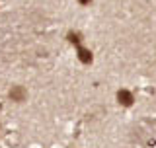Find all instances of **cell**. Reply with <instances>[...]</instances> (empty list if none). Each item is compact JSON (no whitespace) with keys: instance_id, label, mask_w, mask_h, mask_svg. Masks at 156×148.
<instances>
[{"instance_id":"obj_3","label":"cell","mask_w":156,"mask_h":148,"mask_svg":"<svg viewBox=\"0 0 156 148\" xmlns=\"http://www.w3.org/2000/svg\"><path fill=\"white\" fill-rule=\"evenodd\" d=\"M76 57H78V61H80V62H84V65L92 62V51H90V49H86V47H82V45L78 47Z\"/></svg>"},{"instance_id":"obj_4","label":"cell","mask_w":156,"mask_h":148,"mask_svg":"<svg viewBox=\"0 0 156 148\" xmlns=\"http://www.w3.org/2000/svg\"><path fill=\"white\" fill-rule=\"evenodd\" d=\"M68 43L80 47V45H82V35H80L78 31H70V33H68Z\"/></svg>"},{"instance_id":"obj_5","label":"cell","mask_w":156,"mask_h":148,"mask_svg":"<svg viewBox=\"0 0 156 148\" xmlns=\"http://www.w3.org/2000/svg\"><path fill=\"white\" fill-rule=\"evenodd\" d=\"M78 2H80V4H84V6H86V4H90L92 0H78Z\"/></svg>"},{"instance_id":"obj_1","label":"cell","mask_w":156,"mask_h":148,"mask_svg":"<svg viewBox=\"0 0 156 148\" xmlns=\"http://www.w3.org/2000/svg\"><path fill=\"white\" fill-rule=\"evenodd\" d=\"M117 101L121 103V105H125V107H129V105H133V101H135V96H133V92H129V90H119L117 92Z\"/></svg>"},{"instance_id":"obj_2","label":"cell","mask_w":156,"mask_h":148,"mask_svg":"<svg viewBox=\"0 0 156 148\" xmlns=\"http://www.w3.org/2000/svg\"><path fill=\"white\" fill-rule=\"evenodd\" d=\"M26 96H27V92L23 90L22 86H12V90H10V97H12V101H23L26 100Z\"/></svg>"}]
</instances>
